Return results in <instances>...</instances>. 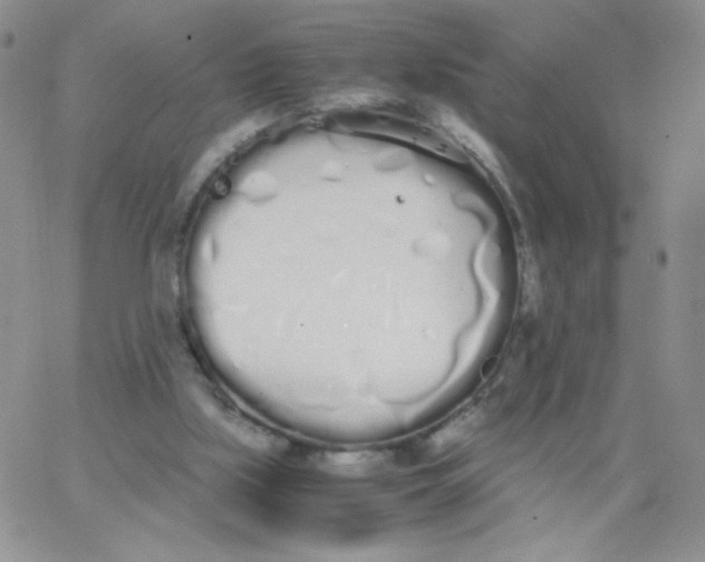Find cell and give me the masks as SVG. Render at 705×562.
I'll list each match as a JSON object with an SVG mask.
<instances>
[{
    "instance_id": "cell-1",
    "label": "cell",
    "mask_w": 705,
    "mask_h": 562,
    "mask_svg": "<svg viewBox=\"0 0 705 562\" xmlns=\"http://www.w3.org/2000/svg\"><path fill=\"white\" fill-rule=\"evenodd\" d=\"M386 461L383 453L373 451L334 453L322 460L326 470L344 476H364L381 469Z\"/></svg>"
}]
</instances>
